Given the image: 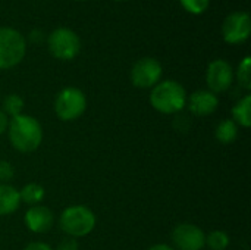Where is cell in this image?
Instances as JSON below:
<instances>
[{
    "label": "cell",
    "instance_id": "obj_1",
    "mask_svg": "<svg viewBox=\"0 0 251 250\" xmlns=\"http://www.w3.org/2000/svg\"><path fill=\"white\" fill-rule=\"evenodd\" d=\"M7 136L15 150L19 153H32L43 143V127L32 115L21 113L9 118Z\"/></svg>",
    "mask_w": 251,
    "mask_h": 250
},
{
    "label": "cell",
    "instance_id": "obj_2",
    "mask_svg": "<svg viewBox=\"0 0 251 250\" xmlns=\"http://www.w3.org/2000/svg\"><path fill=\"white\" fill-rule=\"evenodd\" d=\"M187 91L175 80L159 81L150 91V105L163 115H178L187 106Z\"/></svg>",
    "mask_w": 251,
    "mask_h": 250
},
{
    "label": "cell",
    "instance_id": "obj_3",
    "mask_svg": "<svg viewBox=\"0 0 251 250\" xmlns=\"http://www.w3.org/2000/svg\"><path fill=\"white\" fill-rule=\"evenodd\" d=\"M96 214L84 205H72L62 211L59 217L60 230L72 239H81L93 233L96 228Z\"/></svg>",
    "mask_w": 251,
    "mask_h": 250
},
{
    "label": "cell",
    "instance_id": "obj_4",
    "mask_svg": "<svg viewBox=\"0 0 251 250\" xmlns=\"http://www.w3.org/2000/svg\"><path fill=\"white\" fill-rule=\"evenodd\" d=\"M26 52L24 35L10 27H0V71L19 65Z\"/></svg>",
    "mask_w": 251,
    "mask_h": 250
},
{
    "label": "cell",
    "instance_id": "obj_5",
    "mask_svg": "<svg viewBox=\"0 0 251 250\" xmlns=\"http://www.w3.org/2000/svg\"><path fill=\"white\" fill-rule=\"evenodd\" d=\"M87 111V97L76 87L62 88L54 99V113L63 122H74Z\"/></svg>",
    "mask_w": 251,
    "mask_h": 250
},
{
    "label": "cell",
    "instance_id": "obj_6",
    "mask_svg": "<svg viewBox=\"0 0 251 250\" xmlns=\"http://www.w3.org/2000/svg\"><path fill=\"white\" fill-rule=\"evenodd\" d=\"M47 47L53 57L59 60H72L81 50V41L75 31L68 27H59L49 35Z\"/></svg>",
    "mask_w": 251,
    "mask_h": 250
},
{
    "label": "cell",
    "instance_id": "obj_7",
    "mask_svg": "<svg viewBox=\"0 0 251 250\" xmlns=\"http://www.w3.org/2000/svg\"><path fill=\"white\" fill-rule=\"evenodd\" d=\"M163 68L154 57H141L131 68V83L137 88H153L162 78Z\"/></svg>",
    "mask_w": 251,
    "mask_h": 250
},
{
    "label": "cell",
    "instance_id": "obj_8",
    "mask_svg": "<svg viewBox=\"0 0 251 250\" xmlns=\"http://www.w3.org/2000/svg\"><path fill=\"white\" fill-rule=\"evenodd\" d=\"M172 248L175 250H203L206 243L204 231L191 222L178 224L171 234Z\"/></svg>",
    "mask_w": 251,
    "mask_h": 250
},
{
    "label": "cell",
    "instance_id": "obj_9",
    "mask_svg": "<svg viewBox=\"0 0 251 250\" xmlns=\"http://www.w3.org/2000/svg\"><path fill=\"white\" fill-rule=\"evenodd\" d=\"M235 78V72L231 63L225 59H215L209 63L206 69V84L207 90L215 94L225 93L231 88Z\"/></svg>",
    "mask_w": 251,
    "mask_h": 250
},
{
    "label": "cell",
    "instance_id": "obj_10",
    "mask_svg": "<svg viewBox=\"0 0 251 250\" xmlns=\"http://www.w3.org/2000/svg\"><path fill=\"white\" fill-rule=\"evenodd\" d=\"M250 32L251 21L247 12H232L222 24V37L228 44H241L247 41Z\"/></svg>",
    "mask_w": 251,
    "mask_h": 250
},
{
    "label": "cell",
    "instance_id": "obj_11",
    "mask_svg": "<svg viewBox=\"0 0 251 250\" xmlns=\"http://www.w3.org/2000/svg\"><path fill=\"white\" fill-rule=\"evenodd\" d=\"M25 227L34 234H44L51 230L54 224V215L50 208L44 205L29 206L24 215Z\"/></svg>",
    "mask_w": 251,
    "mask_h": 250
},
{
    "label": "cell",
    "instance_id": "obj_12",
    "mask_svg": "<svg viewBox=\"0 0 251 250\" xmlns=\"http://www.w3.org/2000/svg\"><path fill=\"white\" fill-rule=\"evenodd\" d=\"M218 94L212 93L210 90H197L187 97L185 108H188L194 116H209L218 109Z\"/></svg>",
    "mask_w": 251,
    "mask_h": 250
},
{
    "label": "cell",
    "instance_id": "obj_13",
    "mask_svg": "<svg viewBox=\"0 0 251 250\" xmlns=\"http://www.w3.org/2000/svg\"><path fill=\"white\" fill-rule=\"evenodd\" d=\"M21 206L19 190L10 184H0V217L15 214Z\"/></svg>",
    "mask_w": 251,
    "mask_h": 250
},
{
    "label": "cell",
    "instance_id": "obj_14",
    "mask_svg": "<svg viewBox=\"0 0 251 250\" xmlns=\"http://www.w3.org/2000/svg\"><path fill=\"white\" fill-rule=\"evenodd\" d=\"M232 121L243 128H250L251 125V94L243 96L232 108Z\"/></svg>",
    "mask_w": 251,
    "mask_h": 250
},
{
    "label": "cell",
    "instance_id": "obj_15",
    "mask_svg": "<svg viewBox=\"0 0 251 250\" xmlns=\"http://www.w3.org/2000/svg\"><path fill=\"white\" fill-rule=\"evenodd\" d=\"M46 196V190L41 184L37 183H28L19 190V199L21 203H25L28 206L41 205L43 199Z\"/></svg>",
    "mask_w": 251,
    "mask_h": 250
},
{
    "label": "cell",
    "instance_id": "obj_16",
    "mask_svg": "<svg viewBox=\"0 0 251 250\" xmlns=\"http://www.w3.org/2000/svg\"><path fill=\"white\" fill-rule=\"evenodd\" d=\"M238 128L240 127L232 119H224L215 128V137L224 146L232 144L238 137Z\"/></svg>",
    "mask_w": 251,
    "mask_h": 250
},
{
    "label": "cell",
    "instance_id": "obj_17",
    "mask_svg": "<svg viewBox=\"0 0 251 250\" xmlns=\"http://www.w3.org/2000/svg\"><path fill=\"white\" fill-rule=\"evenodd\" d=\"M231 243L229 234L224 230H213L206 234L204 246L209 250H226Z\"/></svg>",
    "mask_w": 251,
    "mask_h": 250
},
{
    "label": "cell",
    "instance_id": "obj_18",
    "mask_svg": "<svg viewBox=\"0 0 251 250\" xmlns=\"http://www.w3.org/2000/svg\"><path fill=\"white\" fill-rule=\"evenodd\" d=\"M25 108V102L24 99L19 96V94H7L3 100V105H1V111L9 116V118H13V116H18L22 113Z\"/></svg>",
    "mask_w": 251,
    "mask_h": 250
},
{
    "label": "cell",
    "instance_id": "obj_19",
    "mask_svg": "<svg viewBox=\"0 0 251 250\" xmlns=\"http://www.w3.org/2000/svg\"><path fill=\"white\" fill-rule=\"evenodd\" d=\"M251 59L249 56H246L241 62H240V65H238V68H237V81H238V84H240V87H243L244 90H251Z\"/></svg>",
    "mask_w": 251,
    "mask_h": 250
},
{
    "label": "cell",
    "instance_id": "obj_20",
    "mask_svg": "<svg viewBox=\"0 0 251 250\" xmlns=\"http://www.w3.org/2000/svg\"><path fill=\"white\" fill-rule=\"evenodd\" d=\"M182 7L193 13V15H200V13H204L210 4V0H179Z\"/></svg>",
    "mask_w": 251,
    "mask_h": 250
},
{
    "label": "cell",
    "instance_id": "obj_21",
    "mask_svg": "<svg viewBox=\"0 0 251 250\" xmlns=\"http://www.w3.org/2000/svg\"><path fill=\"white\" fill-rule=\"evenodd\" d=\"M15 177V168L9 161H0V184H9Z\"/></svg>",
    "mask_w": 251,
    "mask_h": 250
},
{
    "label": "cell",
    "instance_id": "obj_22",
    "mask_svg": "<svg viewBox=\"0 0 251 250\" xmlns=\"http://www.w3.org/2000/svg\"><path fill=\"white\" fill-rule=\"evenodd\" d=\"M79 249V245H78V240L76 239H72V237H65L59 242V245L56 246L54 250H78Z\"/></svg>",
    "mask_w": 251,
    "mask_h": 250
},
{
    "label": "cell",
    "instance_id": "obj_23",
    "mask_svg": "<svg viewBox=\"0 0 251 250\" xmlns=\"http://www.w3.org/2000/svg\"><path fill=\"white\" fill-rule=\"evenodd\" d=\"M24 250H54L51 249V246H49L47 243H44V242H31V243H28Z\"/></svg>",
    "mask_w": 251,
    "mask_h": 250
},
{
    "label": "cell",
    "instance_id": "obj_24",
    "mask_svg": "<svg viewBox=\"0 0 251 250\" xmlns=\"http://www.w3.org/2000/svg\"><path fill=\"white\" fill-rule=\"evenodd\" d=\"M7 125H9V116L0 109V136H3L7 131Z\"/></svg>",
    "mask_w": 251,
    "mask_h": 250
},
{
    "label": "cell",
    "instance_id": "obj_25",
    "mask_svg": "<svg viewBox=\"0 0 251 250\" xmlns=\"http://www.w3.org/2000/svg\"><path fill=\"white\" fill-rule=\"evenodd\" d=\"M147 250H175L172 246L166 245V243H157V245H153L150 246Z\"/></svg>",
    "mask_w": 251,
    "mask_h": 250
},
{
    "label": "cell",
    "instance_id": "obj_26",
    "mask_svg": "<svg viewBox=\"0 0 251 250\" xmlns=\"http://www.w3.org/2000/svg\"><path fill=\"white\" fill-rule=\"evenodd\" d=\"M41 37H43V32H41L40 29H34V31L31 32V35H29V38H31L34 43H38V41L41 40Z\"/></svg>",
    "mask_w": 251,
    "mask_h": 250
},
{
    "label": "cell",
    "instance_id": "obj_27",
    "mask_svg": "<svg viewBox=\"0 0 251 250\" xmlns=\"http://www.w3.org/2000/svg\"><path fill=\"white\" fill-rule=\"evenodd\" d=\"M118 1H125V0H118Z\"/></svg>",
    "mask_w": 251,
    "mask_h": 250
},
{
    "label": "cell",
    "instance_id": "obj_28",
    "mask_svg": "<svg viewBox=\"0 0 251 250\" xmlns=\"http://www.w3.org/2000/svg\"><path fill=\"white\" fill-rule=\"evenodd\" d=\"M81 1H84V0H81Z\"/></svg>",
    "mask_w": 251,
    "mask_h": 250
}]
</instances>
